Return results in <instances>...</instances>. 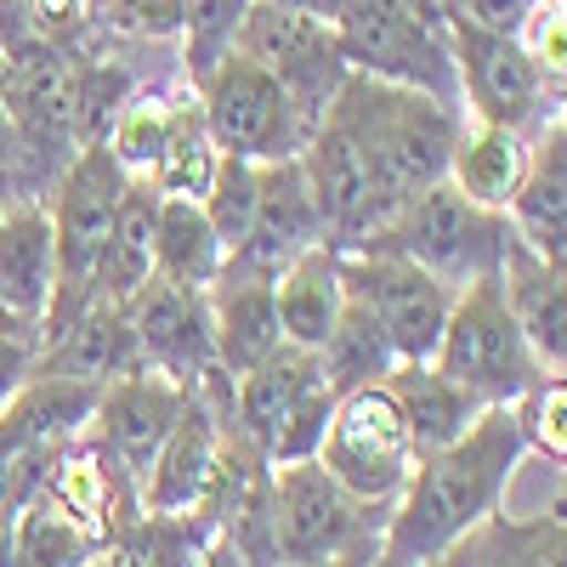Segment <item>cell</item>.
I'll return each mask as SVG.
<instances>
[{
	"label": "cell",
	"mask_w": 567,
	"mask_h": 567,
	"mask_svg": "<svg viewBox=\"0 0 567 567\" xmlns=\"http://www.w3.org/2000/svg\"><path fill=\"white\" fill-rule=\"evenodd\" d=\"M523 454H528V443H523V425H516L511 403L483 409L465 437L414 460L403 494L392 499L381 550L420 567L449 545H465L505 505Z\"/></svg>",
	"instance_id": "6da1fadb"
},
{
	"label": "cell",
	"mask_w": 567,
	"mask_h": 567,
	"mask_svg": "<svg viewBox=\"0 0 567 567\" xmlns=\"http://www.w3.org/2000/svg\"><path fill=\"white\" fill-rule=\"evenodd\" d=\"M323 120H336L358 142V154L374 176V194H381V210L392 216L403 199L425 194V187H437L449 176V148L465 114L420 97V91L347 74Z\"/></svg>",
	"instance_id": "7a4b0ae2"
},
{
	"label": "cell",
	"mask_w": 567,
	"mask_h": 567,
	"mask_svg": "<svg viewBox=\"0 0 567 567\" xmlns=\"http://www.w3.org/2000/svg\"><path fill=\"white\" fill-rule=\"evenodd\" d=\"M505 239H511V221L499 210L471 205L449 182H437V187H425V194L403 199L358 250L403 256V261L425 267L437 284H449V290H465V284L499 272Z\"/></svg>",
	"instance_id": "3957f363"
},
{
	"label": "cell",
	"mask_w": 567,
	"mask_h": 567,
	"mask_svg": "<svg viewBox=\"0 0 567 567\" xmlns=\"http://www.w3.org/2000/svg\"><path fill=\"white\" fill-rule=\"evenodd\" d=\"M329 29H336L341 58H347L352 74L420 91V97L465 114L460 109V69H454L449 23L420 18L409 0H341Z\"/></svg>",
	"instance_id": "277c9868"
},
{
	"label": "cell",
	"mask_w": 567,
	"mask_h": 567,
	"mask_svg": "<svg viewBox=\"0 0 567 567\" xmlns=\"http://www.w3.org/2000/svg\"><path fill=\"white\" fill-rule=\"evenodd\" d=\"M329 409H336V392L323 381L318 352L278 347L267 363H256L250 374L233 381V414L227 420L267 465H290V460L318 454Z\"/></svg>",
	"instance_id": "5b68a950"
},
{
	"label": "cell",
	"mask_w": 567,
	"mask_h": 567,
	"mask_svg": "<svg viewBox=\"0 0 567 567\" xmlns=\"http://www.w3.org/2000/svg\"><path fill=\"white\" fill-rule=\"evenodd\" d=\"M432 363L488 409L516 403L539 374H556L534 358L516 318L505 312L499 278H477V284H465V290H454V307H449V323H443V341H437Z\"/></svg>",
	"instance_id": "8992f818"
},
{
	"label": "cell",
	"mask_w": 567,
	"mask_h": 567,
	"mask_svg": "<svg viewBox=\"0 0 567 567\" xmlns=\"http://www.w3.org/2000/svg\"><path fill=\"white\" fill-rule=\"evenodd\" d=\"M194 103H199V120L221 159L278 165V159H296L307 142L284 85L239 52H227L205 80H194Z\"/></svg>",
	"instance_id": "52a82bcc"
},
{
	"label": "cell",
	"mask_w": 567,
	"mask_h": 567,
	"mask_svg": "<svg viewBox=\"0 0 567 567\" xmlns=\"http://www.w3.org/2000/svg\"><path fill=\"white\" fill-rule=\"evenodd\" d=\"M449 45L460 69V109L465 120H488L534 136L539 125L561 120V85L528 58L523 34H488L449 18Z\"/></svg>",
	"instance_id": "ba28073f"
},
{
	"label": "cell",
	"mask_w": 567,
	"mask_h": 567,
	"mask_svg": "<svg viewBox=\"0 0 567 567\" xmlns=\"http://www.w3.org/2000/svg\"><path fill=\"white\" fill-rule=\"evenodd\" d=\"M329 477H336L352 499L363 505H392L414 471V443H409V425L398 414V403L386 398V386H363L347 392L329 409L323 425V443L312 454Z\"/></svg>",
	"instance_id": "9c48e42d"
},
{
	"label": "cell",
	"mask_w": 567,
	"mask_h": 567,
	"mask_svg": "<svg viewBox=\"0 0 567 567\" xmlns=\"http://www.w3.org/2000/svg\"><path fill=\"white\" fill-rule=\"evenodd\" d=\"M392 505H363L352 499L318 460H290L272 465V545L278 567L323 556V550H347V545H381Z\"/></svg>",
	"instance_id": "30bf717a"
},
{
	"label": "cell",
	"mask_w": 567,
	"mask_h": 567,
	"mask_svg": "<svg viewBox=\"0 0 567 567\" xmlns=\"http://www.w3.org/2000/svg\"><path fill=\"white\" fill-rule=\"evenodd\" d=\"M125 171L109 154L103 136H91L85 148H74V159L52 176V233H58V296H91V272H97L109 233L125 199ZM52 296V301H58Z\"/></svg>",
	"instance_id": "8fae6325"
},
{
	"label": "cell",
	"mask_w": 567,
	"mask_h": 567,
	"mask_svg": "<svg viewBox=\"0 0 567 567\" xmlns=\"http://www.w3.org/2000/svg\"><path fill=\"white\" fill-rule=\"evenodd\" d=\"M239 58L261 63L278 85L284 97H290L301 131H312L329 103H336L341 80L352 74L347 58H341V40L329 23L318 18H301V12H284V7H267V0H256L245 29H239V45H233Z\"/></svg>",
	"instance_id": "7c38bea8"
},
{
	"label": "cell",
	"mask_w": 567,
	"mask_h": 567,
	"mask_svg": "<svg viewBox=\"0 0 567 567\" xmlns=\"http://www.w3.org/2000/svg\"><path fill=\"white\" fill-rule=\"evenodd\" d=\"M341 272H347V301L374 318L398 363H420L437 352L449 307H454L449 284H437L425 267L386 250H341Z\"/></svg>",
	"instance_id": "4fadbf2b"
},
{
	"label": "cell",
	"mask_w": 567,
	"mask_h": 567,
	"mask_svg": "<svg viewBox=\"0 0 567 567\" xmlns=\"http://www.w3.org/2000/svg\"><path fill=\"white\" fill-rule=\"evenodd\" d=\"M187 403V386H176L159 369H131L120 381H109L97 392V409H91L85 443L97 449V460L114 471V477L142 494L148 483V465L159 454V443L171 437V425Z\"/></svg>",
	"instance_id": "5bb4252c"
},
{
	"label": "cell",
	"mask_w": 567,
	"mask_h": 567,
	"mask_svg": "<svg viewBox=\"0 0 567 567\" xmlns=\"http://www.w3.org/2000/svg\"><path fill=\"white\" fill-rule=\"evenodd\" d=\"M125 307V323L136 336L142 369L171 374L176 386L194 392L205 374H216V347H210V312H205V290H187V284H165L148 278Z\"/></svg>",
	"instance_id": "9a60e30c"
},
{
	"label": "cell",
	"mask_w": 567,
	"mask_h": 567,
	"mask_svg": "<svg viewBox=\"0 0 567 567\" xmlns=\"http://www.w3.org/2000/svg\"><path fill=\"white\" fill-rule=\"evenodd\" d=\"M205 312H210L216 369L227 374V381L250 374L256 363H267L284 347L278 312H272V272L245 267L239 256H227L221 272L205 284Z\"/></svg>",
	"instance_id": "2e32d148"
},
{
	"label": "cell",
	"mask_w": 567,
	"mask_h": 567,
	"mask_svg": "<svg viewBox=\"0 0 567 567\" xmlns=\"http://www.w3.org/2000/svg\"><path fill=\"white\" fill-rule=\"evenodd\" d=\"M97 392L103 386L74 381V374L34 369L29 386L0 414V465L7 460H58L74 437H85Z\"/></svg>",
	"instance_id": "e0dca14e"
},
{
	"label": "cell",
	"mask_w": 567,
	"mask_h": 567,
	"mask_svg": "<svg viewBox=\"0 0 567 567\" xmlns=\"http://www.w3.org/2000/svg\"><path fill=\"white\" fill-rule=\"evenodd\" d=\"M58 296V233L45 199H12L0 210V307L12 323L40 329Z\"/></svg>",
	"instance_id": "ac0fdd59"
},
{
	"label": "cell",
	"mask_w": 567,
	"mask_h": 567,
	"mask_svg": "<svg viewBox=\"0 0 567 567\" xmlns=\"http://www.w3.org/2000/svg\"><path fill=\"white\" fill-rule=\"evenodd\" d=\"M312 245H329V227H323V216H318V199H312L301 165H296V159L261 165L250 239L233 250V256H239L245 267L278 272L284 261H296V256L312 250Z\"/></svg>",
	"instance_id": "d6986e66"
},
{
	"label": "cell",
	"mask_w": 567,
	"mask_h": 567,
	"mask_svg": "<svg viewBox=\"0 0 567 567\" xmlns=\"http://www.w3.org/2000/svg\"><path fill=\"white\" fill-rule=\"evenodd\" d=\"M499 296H505V312L516 318L523 341L534 347V358L545 369H567V272L545 256H534L528 245H516V233L505 239V256H499Z\"/></svg>",
	"instance_id": "ffe728a7"
},
{
	"label": "cell",
	"mask_w": 567,
	"mask_h": 567,
	"mask_svg": "<svg viewBox=\"0 0 567 567\" xmlns=\"http://www.w3.org/2000/svg\"><path fill=\"white\" fill-rule=\"evenodd\" d=\"M272 312H278V336L284 347L318 352L329 341V329L347 312V272L336 245H312L296 261H284L272 272Z\"/></svg>",
	"instance_id": "44dd1931"
},
{
	"label": "cell",
	"mask_w": 567,
	"mask_h": 567,
	"mask_svg": "<svg viewBox=\"0 0 567 567\" xmlns=\"http://www.w3.org/2000/svg\"><path fill=\"white\" fill-rule=\"evenodd\" d=\"M505 221L516 233V245H528L534 256L561 267L567 256V131L561 120L534 131V154H528L523 187L505 205Z\"/></svg>",
	"instance_id": "7402d4cb"
},
{
	"label": "cell",
	"mask_w": 567,
	"mask_h": 567,
	"mask_svg": "<svg viewBox=\"0 0 567 567\" xmlns=\"http://www.w3.org/2000/svg\"><path fill=\"white\" fill-rule=\"evenodd\" d=\"M381 386H386V398L398 403V414H403V425H409L414 454H437V449H449V443L465 437L471 425H477V414L488 409V403L471 398L460 381H449V374H443L432 358L398 363Z\"/></svg>",
	"instance_id": "603a6c76"
},
{
	"label": "cell",
	"mask_w": 567,
	"mask_h": 567,
	"mask_svg": "<svg viewBox=\"0 0 567 567\" xmlns=\"http://www.w3.org/2000/svg\"><path fill=\"white\" fill-rule=\"evenodd\" d=\"M528 154H534V136L511 131V125H488V120H460V136L449 148V176L443 182L454 187V194H465L471 205L505 216L511 194L523 187Z\"/></svg>",
	"instance_id": "cb8c5ba5"
},
{
	"label": "cell",
	"mask_w": 567,
	"mask_h": 567,
	"mask_svg": "<svg viewBox=\"0 0 567 567\" xmlns=\"http://www.w3.org/2000/svg\"><path fill=\"white\" fill-rule=\"evenodd\" d=\"M159 187L131 176L125 182V199H120V216H114V233H109V250L91 272V296L97 301H131L142 284L154 278V227H159Z\"/></svg>",
	"instance_id": "d4e9b609"
},
{
	"label": "cell",
	"mask_w": 567,
	"mask_h": 567,
	"mask_svg": "<svg viewBox=\"0 0 567 567\" xmlns=\"http://www.w3.org/2000/svg\"><path fill=\"white\" fill-rule=\"evenodd\" d=\"M109 539L91 534L80 516H69L58 499L29 494L12 511V534H7V567H91Z\"/></svg>",
	"instance_id": "484cf974"
},
{
	"label": "cell",
	"mask_w": 567,
	"mask_h": 567,
	"mask_svg": "<svg viewBox=\"0 0 567 567\" xmlns=\"http://www.w3.org/2000/svg\"><path fill=\"white\" fill-rule=\"evenodd\" d=\"M216 539V523L205 511L187 516H136L125 523L91 567H199Z\"/></svg>",
	"instance_id": "4316f807"
},
{
	"label": "cell",
	"mask_w": 567,
	"mask_h": 567,
	"mask_svg": "<svg viewBox=\"0 0 567 567\" xmlns=\"http://www.w3.org/2000/svg\"><path fill=\"white\" fill-rule=\"evenodd\" d=\"M227 250L210 233L199 199H159V227H154V278L165 284H187V290H205L221 272Z\"/></svg>",
	"instance_id": "83f0119b"
},
{
	"label": "cell",
	"mask_w": 567,
	"mask_h": 567,
	"mask_svg": "<svg viewBox=\"0 0 567 567\" xmlns=\"http://www.w3.org/2000/svg\"><path fill=\"white\" fill-rule=\"evenodd\" d=\"M318 363H323L329 392L347 398V392H363V386H381L386 374L398 369V352L386 347L381 329H374V318H369L363 307L347 301L341 323L329 329V341L318 347Z\"/></svg>",
	"instance_id": "f1b7e54d"
},
{
	"label": "cell",
	"mask_w": 567,
	"mask_h": 567,
	"mask_svg": "<svg viewBox=\"0 0 567 567\" xmlns=\"http://www.w3.org/2000/svg\"><path fill=\"white\" fill-rule=\"evenodd\" d=\"M216 165H221V154H216V142H210V131H205V120H199V103L182 97L165 148H159L154 171L142 176V182H154L165 199H205Z\"/></svg>",
	"instance_id": "f546056e"
},
{
	"label": "cell",
	"mask_w": 567,
	"mask_h": 567,
	"mask_svg": "<svg viewBox=\"0 0 567 567\" xmlns=\"http://www.w3.org/2000/svg\"><path fill=\"white\" fill-rule=\"evenodd\" d=\"M256 0H182V69L187 80H205L233 45H239V29L250 18Z\"/></svg>",
	"instance_id": "4dcf8cb0"
},
{
	"label": "cell",
	"mask_w": 567,
	"mask_h": 567,
	"mask_svg": "<svg viewBox=\"0 0 567 567\" xmlns=\"http://www.w3.org/2000/svg\"><path fill=\"white\" fill-rule=\"evenodd\" d=\"M256 187H261V165H245V159H221L210 187H205V221L221 239V250L233 256L245 239H250V221H256Z\"/></svg>",
	"instance_id": "1f68e13d"
},
{
	"label": "cell",
	"mask_w": 567,
	"mask_h": 567,
	"mask_svg": "<svg viewBox=\"0 0 567 567\" xmlns=\"http://www.w3.org/2000/svg\"><path fill=\"white\" fill-rule=\"evenodd\" d=\"M511 414L523 425L528 454L561 465V454H567V425H561L567 420V374H539V381L511 403Z\"/></svg>",
	"instance_id": "d6a6232c"
},
{
	"label": "cell",
	"mask_w": 567,
	"mask_h": 567,
	"mask_svg": "<svg viewBox=\"0 0 567 567\" xmlns=\"http://www.w3.org/2000/svg\"><path fill=\"white\" fill-rule=\"evenodd\" d=\"M523 45L550 74V85H561L567 80V7H534L528 23H523Z\"/></svg>",
	"instance_id": "836d02e7"
},
{
	"label": "cell",
	"mask_w": 567,
	"mask_h": 567,
	"mask_svg": "<svg viewBox=\"0 0 567 567\" xmlns=\"http://www.w3.org/2000/svg\"><path fill=\"white\" fill-rule=\"evenodd\" d=\"M528 12H534V0H443V18L488 29V34H523Z\"/></svg>",
	"instance_id": "e575fe53"
},
{
	"label": "cell",
	"mask_w": 567,
	"mask_h": 567,
	"mask_svg": "<svg viewBox=\"0 0 567 567\" xmlns=\"http://www.w3.org/2000/svg\"><path fill=\"white\" fill-rule=\"evenodd\" d=\"M34 369H40L34 329H0V414H7V403L29 386Z\"/></svg>",
	"instance_id": "d590c367"
},
{
	"label": "cell",
	"mask_w": 567,
	"mask_h": 567,
	"mask_svg": "<svg viewBox=\"0 0 567 567\" xmlns=\"http://www.w3.org/2000/svg\"><path fill=\"white\" fill-rule=\"evenodd\" d=\"M103 12L131 23L148 40H176L182 34V0H103Z\"/></svg>",
	"instance_id": "8d00e7d4"
},
{
	"label": "cell",
	"mask_w": 567,
	"mask_h": 567,
	"mask_svg": "<svg viewBox=\"0 0 567 567\" xmlns=\"http://www.w3.org/2000/svg\"><path fill=\"white\" fill-rule=\"evenodd\" d=\"M381 545H347V550H323V556H301V561H284V567H369V556Z\"/></svg>",
	"instance_id": "74e56055"
},
{
	"label": "cell",
	"mask_w": 567,
	"mask_h": 567,
	"mask_svg": "<svg viewBox=\"0 0 567 567\" xmlns=\"http://www.w3.org/2000/svg\"><path fill=\"white\" fill-rule=\"evenodd\" d=\"M267 7L301 12V18H318V23H336V7H341V0H267Z\"/></svg>",
	"instance_id": "f35d334b"
},
{
	"label": "cell",
	"mask_w": 567,
	"mask_h": 567,
	"mask_svg": "<svg viewBox=\"0 0 567 567\" xmlns=\"http://www.w3.org/2000/svg\"><path fill=\"white\" fill-rule=\"evenodd\" d=\"M420 567H477V556H471V539H465V545H449V550H437L432 561H420Z\"/></svg>",
	"instance_id": "ab89813d"
},
{
	"label": "cell",
	"mask_w": 567,
	"mask_h": 567,
	"mask_svg": "<svg viewBox=\"0 0 567 567\" xmlns=\"http://www.w3.org/2000/svg\"><path fill=\"white\" fill-rule=\"evenodd\" d=\"M199 567H245V556H239V550H233V545H227V539H221V534H216V539H210V550H205V561H199Z\"/></svg>",
	"instance_id": "60d3db41"
},
{
	"label": "cell",
	"mask_w": 567,
	"mask_h": 567,
	"mask_svg": "<svg viewBox=\"0 0 567 567\" xmlns=\"http://www.w3.org/2000/svg\"><path fill=\"white\" fill-rule=\"evenodd\" d=\"M409 7H414L420 18H432V23H449V18H443V0H409Z\"/></svg>",
	"instance_id": "b9f144b4"
},
{
	"label": "cell",
	"mask_w": 567,
	"mask_h": 567,
	"mask_svg": "<svg viewBox=\"0 0 567 567\" xmlns=\"http://www.w3.org/2000/svg\"><path fill=\"white\" fill-rule=\"evenodd\" d=\"M369 567H414V561H403V556H392V550H374Z\"/></svg>",
	"instance_id": "7bdbcfd3"
},
{
	"label": "cell",
	"mask_w": 567,
	"mask_h": 567,
	"mask_svg": "<svg viewBox=\"0 0 567 567\" xmlns=\"http://www.w3.org/2000/svg\"><path fill=\"white\" fill-rule=\"evenodd\" d=\"M0 329H23V323H12V312H7V307H0Z\"/></svg>",
	"instance_id": "ee69618b"
},
{
	"label": "cell",
	"mask_w": 567,
	"mask_h": 567,
	"mask_svg": "<svg viewBox=\"0 0 567 567\" xmlns=\"http://www.w3.org/2000/svg\"><path fill=\"white\" fill-rule=\"evenodd\" d=\"M534 7H561V0H534Z\"/></svg>",
	"instance_id": "f6af8a7d"
}]
</instances>
